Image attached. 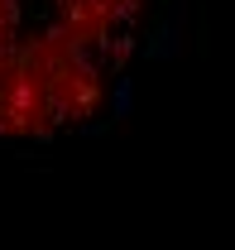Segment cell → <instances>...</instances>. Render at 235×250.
Segmentation results:
<instances>
[{"label": "cell", "instance_id": "6da1fadb", "mask_svg": "<svg viewBox=\"0 0 235 250\" xmlns=\"http://www.w3.org/2000/svg\"><path fill=\"white\" fill-rule=\"evenodd\" d=\"M168 0H0V140L48 145L116 111Z\"/></svg>", "mask_w": 235, "mask_h": 250}]
</instances>
